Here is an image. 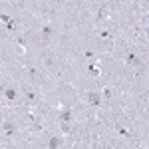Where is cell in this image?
<instances>
[{
  "mask_svg": "<svg viewBox=\"0 0 149 149\" xmlns=\"http://www.w3.org/2000/svg\"><path fill=\"white\" fill-rule=\"evenodd\" d=\"M2 129H4V133H6V135H14V133H16V125H14L12 121H4Z\"/></svg>",
  "mask_w": 149,
  "mask_h": 149,
  "instance_id": "277c9868",
  "label": "cell"
},
{
  "mask_svg": "<svg viewBox=\"0 0 149 149\" xmlns=\"http://www.w3.org/2000/svg\"><path fill=\"white\" fill-rule=\"evenodd\" d=\"M70 119H72V111H62L60 113V121L62 123H70Z\"/></svg>",
  "mask_w": 149,
  "mask_h": 149,
  "instance_id": "ba28073f",
  "label": "cell"
},
{
  "mask_svg": "<svg viewBox=\"0 0 149 149\" xmlns=\"http://www.w3.org/2000/svg\"><path fill=\"white\" fill-rule=\"evenodd\" d=\"M62 133L64 135H70V123H62Z\"/></svg>",
  "mask_w": 149,
  "mask_h": 149,
  "instance_id": "4fadbf2b",
  "label": "cell"
},
{
  "mask_svg": "<svg viewBox=\"0 0 149 149\" xmlns=\"http://www.w3.org/2000/svg\"><path fill=\"white\" fill-rule=\"evenodd\" d=\"M86 70H88V74H90V76H93V78H97V76L102 74V72H100V68H97L95 64H90V66H88Z\"/></svg>",
  "mask_w": 149,
  "mask_h": 149,
  "instance_id": "8992f818",
  "label": "cell"
},
{
  "mask_svg": "<svg viewBox=\"0 0 149 149\" xmlns=\"http://www.w3.org/2000/svg\"><path fill=\"white\" fill-rule=\"evenodd\" d=\"M86 100L92 103L93 107H100L102 105V93H95V92H88L86 93Z\"/></svg>",
  "mask_w": 149,
  "mask_h": 149,
  "instance_id": "6da1fadb",
  "label": "cell"
},
{
  "mask_svg": "<svg viewBox=\"0 0 149 149\" xmlns=\"http://www.w3.org/2000/svg\"><path fill=\"white\" fill-rule=\"evenodd\" d=\"M4 97H6L8 102H14V100L18 97V93H16L14 88H4Z\"/></svg>",
  "mask_w": 149,
  "mask_h": 149,
  "instance_id": "3957f363",
  "label": "cell"
},
{
  "mask_svg": "<svg viewBox=\"0 0 149 149\" xmlns=\"http://www.w3.org/2000/svg\"><path fill=\"white\" fill-rule=\"evenodd\" d=\"M127 64H131V66H135V68H141V60H139L137 54H133V52L127 54Z\"/></svg>",
  "mask_w": 149,
  "mask_h": 149,
  "instance_id": "7a4b0ae2",
  "label": "cell"
},
{
  "mask_svg": "<svg viewBox=\"0 0 149 149\" xmlns=\"http://www.w3.org/2000/svg\"><path fill=\"white\" fill-rule=\"evenodd\" d=\"M117 133H121L123 137H133V133H131V131H127V129H123V127H117Z\"/></svg>",
  "mask_w": 149,
  "mask_h": 149,
  "instance_id": "8fae6325",
  "label": "cell"
},
{
  "mask_svg": "<svg viewBox=\"0 0 149 149\" xmlns=\"http://www.w3.org/2000/svg\"><path fill=\"white\" fill-rule=\"evenodd\" d=\"M111 95H113V92H111V88H105V90H103V100H109Z\"/></svg>",
  "mask_w": 149,
  "mask_h": 149,
  "instance_id": "7c38bea8",
  "label": "cell"
},
{
  "mask_svg": "<svg viewBox=\"0 0 149 149\" xmlns=\"http://www.w3.org/2000/svg\"><path fill=\"white\" fill-rule=\"evenodd\" d=\"M52 34H54V24H46V26L42 28V36H44V38H50Z\"/></svg>",
  "mask_w": 149,
  "mask_h": 149,
  "instance_id": "5b68a950",
  "label": "cell"
},
{
  "mask_svg": "<svg viewBox=\"0 0 149 149\" xmlns=\"http://www.w3.org/2000/svg\"><path fill=\"white\" fill-rule=\"evenodd\" d=\"M16 42H18L20 46H26V38H22V36H20V38H16Z\"/></svg>",
  "mask_w": 149,
  "mask_h": 149,
  "instance_id": "5bb4252c",
  "label": "cell"
},
{
  "mask_svg": "<svg viewBox=\"0 0 149 149\" xmlns=\"http://www.w3.org/2000/svg\"><path fill=\"white\" fill-rule=\"evenodd\" d=\"M60 147V137H50L48 141V149H58Z\"/></svg>",
  "mask_w": 149,
  "mask_h": 149,
  "instance_id": "52a82bcc",
  "label": "cell"
},
{
  "mask_svg": "<svg viewBox=\"0 0 149 149\" xmlns=\"http://www.w3.org/2000/svg\"><path fill=\"white\" fill-rule=\"evenodd\" d=\"M147 36H149V28H147Z\"/></svg>",
  "mask_w": 149,
  "mask_h": 149,
  "instance_id": "9a60e30c",
  "label": "cell"
},
{
  "mask_svg": "<svg viewBox=\"0 0 149 149\" xmlns=\"http://www.w3.org/2000/svg\"><path fill=\"white\" fill-rule=\"evenodd\" d=\"M26 74H28V78H30V80H36V78H38V72H36V68H32V66H28V68H26Z\"/></svg>",
  "mask_w": 149,
  "mask_h": 149,
  "instance_id": "9c48e42d",
  "label": "cell"
},
{
  "mask_svg": "<svg viewBox=\"0 0 149 149\" xmlns=\"http://www.w3.org/2000/svg\"><path fill=\"white\" fill-rule=\"evenodd\" d=\"M2 22L6 24V28H8V30H12V26H14V24H12L10 16H6V14H2Z\"/></svg>",
  "mask_w": 149,
  "mask_h": 149,
  "instance_id": "30bf717a",
  "label": "cell"
}]
</instances>
